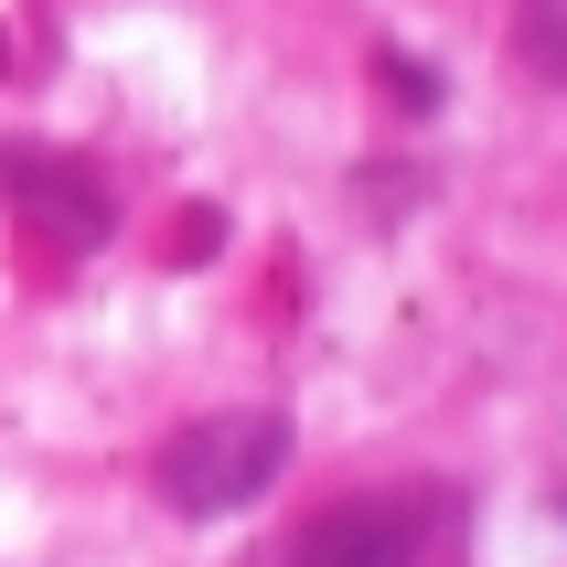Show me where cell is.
Returning <instances> with one entry per match:
<instances>
[{"label": "cell", "mask_w": 567, "mask_h": 567, "mask_svg": "<svg viewBox=\"0 0 567 567\" xmlns=\"http://www.w3.org/2000/svg\"><path fill=\"white\" fill-rule=\"evenodd\" d=\"M514 54L536 64L546 86H567V0H514Z\"/></svg>", "instance_id": "cell-4"}, {"label": "cell", "mask_w": 567, "mask_h": 567, "mask_svg": "<svg viewBox=\"0 0 567 567\" xmlns=\"http://www.w3.org/2000/svg\"><path fill=\"white\" fill-rule=\"evenodd\" d=\"M279 472H289V417H279V408H215V417H193L183 440L151 461L161 504L193 514V525H215V514H247Z\"/></svg>", "instance_id": "cell-1"}, {"label": "cell", "mask_w": 567, "mask_h": 567, "mask_svg": "<svg viewBox=\"0 0 567 567\" xmlns=\"http://www.w3.org/2000/svg\"><path fill=\"white\" fill-rule=\"evenodd\" d=\"M32 215L64 225L75 247H96V236H107V193H96L86 172H32Z\"/></svg>", "instance_id": "cell-3"}, {"label": "cell", "mask_w": 567, "mask_h": 567, "mask_svg": "<svg viewBox=\"0 0 567 567\" xmlns=\"http://www.w3.org/2000/svg\"><path fill=\"white\" fill-rule=\"evenodd\" d=\"M385 86L408 96V107H440V75H429V64H408V54H385Z\"/></svg>", "instance_id": "cell-5"}, {"label": "cell", "mask_w": 567, "mask_h": 567, "mask_svg": "<svg viewBox=\"0 0 567 567\" xmlns=\"http://www.w3.org/2000/svg\"><path fill=\"white\" fill-rule=\"evenodd\" d=\"M289 567H417V504L408 493H353L289 536Z\"/></svg>", "instance_id": "cell-2"}]
</instances>
